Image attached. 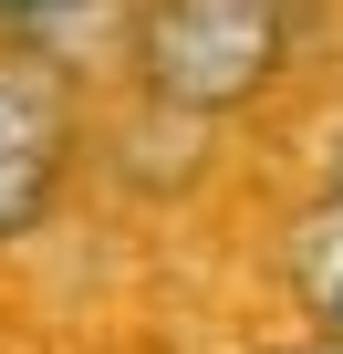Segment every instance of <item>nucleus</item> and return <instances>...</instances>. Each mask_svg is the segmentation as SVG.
Returning <instances> with one entry per match:
<instances>
[{"label": "nucleus", "instance_id": "7ed1b4c3", "mask_svg": "<svg viewBox=\"0 0 343 354\" xmlns=\"http://www.w3.org/2000/svg\"><path fill=\"white\" fill-rule=\"evenodd\" d=\"M271 271H281V292L302 302L312 344H333V354H343V188H312V198L281 219Z\"/></svg>", "mask_w": 343, "mask_h": 354}, {"label": "nucleus", "instance_id": "20e7f679", "mask_svg": "<svg viewBox=\"0 0 343 354\" xmlns=\"http://www.w3.org/2000/svg\"><path fill=\"white\" fill-rule=\"evenodd\" d=\"M322 188H343V136H333V156H322Z\"/></svg>", "mask_w": 343, "mask_h": 354}, {"label": "nucleus", "instance_id": "f03ea898", "mask_svg": "<svg viewBox=\"0 0 343 354\" xmlns=\"http://www.w3.org/2000/svg\"><path fill=\"white\" fill-rule=\"evenodd\" d=\"M73 188V84L0 53V250L32 240Z\"/></svg>", "mask_w": 343, "mask_h": 354}, {"label": "nucleus", "instance_id": "39448f33", "mask_svg": "<svg viewBox=\"0 0 343 354\" xmlns=\"http://www.w3.org/2000/svg\"><path fill=\"white\" fill-rule=\"evenodd\" d=\"M281 354H333V344H281Z\"/></svg>", "mask_w": 343, "mask_h": 354}, {"label": "nucleus", "instance_id": "f257e3e1", "mask_svg": "<svg viewBox=\"0 0 343 354\" xmlns=\"http://www.w3.org/2000/svg\"><path fill=\"white\" fill-rule=\"evenodd\" d=\"M302 42V0H135V21H125V63L146 84V104L166 115H250L281 63Z\"/></svg>", "mask_w": 343, "mask_h": 354}]
</instances>
